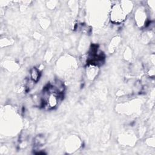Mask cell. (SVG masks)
I'll list each match as a JSON object with an SVG mask.
<instances>
[{
  "label": "cell",
  "instance_id": "2",
  "mask_svg": "<svg viewBox=\"0 0 155 155\" xmlns=\"http://www.w3.org/2000/svg\"><path fill=\"white\" fill-rule=\"evenodd\" d=\"M30 76L33 82H37L40 77V73L36 68H33L30 71Z\"/></svg>",
  "mask_w": 155,
  "mask_h": 155
},
{
  "label": "cell",
  "instance_id": "1",
  "mask_svg": "<svg viewBox=\"0 0 155 155\" xmlns=\"http://www.w3.org/2000/svg\"><path fill=\"white\" fill-rule=\"evenodd\" d=\"M125 15L121 10L119 6H116L112 10L111 14V20L114 23H120L124 21Z\"/></svg>",
  "mask_w": 155,
  "mask_h": 155
}]
</instances>
